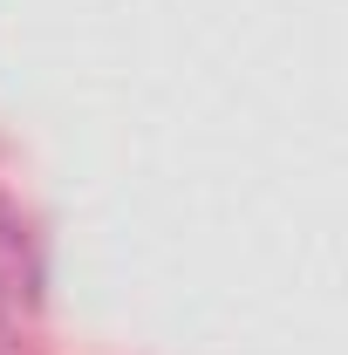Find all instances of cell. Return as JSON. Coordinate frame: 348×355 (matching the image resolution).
<instances>
[{
  "label": "cell",
  "mask_w": 348,
  "mask_h": 355,
  "mask_svg": "<svg viewBox=\"0 0 348 355\" xmlns=\"http://www.w3.org/2000/svg\"><path fill=\"white\" fill-rule=\"evenodd\" d=\"M28 246L14 239V225L0 219V355H14L21 328H28Z\"/></svg>",
  "instance_id": "1"
}]
</instances>
